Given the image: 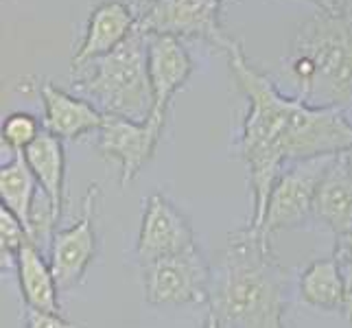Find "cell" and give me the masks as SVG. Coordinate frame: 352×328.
<instances>
[{
    "instance_id": "d6986e66",
    "label": "cell",
    "mask_w": 352,
    "mask_h": 328,
    "mask_svg": "<svg viewBox=\"0 0 352 328\" xmlns=\"http://www.w3.org/2000/svg\"><path fill=\"white\" fill-rule=\"evenodd\" d=\"M42 131H44V123H40L33 114L14 112L3 120L0 136H3V144L11 153H24L40 138Z\"/></svg>"
},
{
    "instance_id": "484cf974",
    "label": "cell",
    "mask_w": 352,
    "mask_h": 328,
    "mask_svg": "<svg viewBox=\"0 0 352 328\" xmlns=\"http://www.w3.org/2000/svg\"><path fill=\"white\" fill-rule=\"evenodd\" d=\"M344 157H346V162H348V166L352 168V147H350L348 151H344Z\"/></svg>"
},
{
    "instance_id": "ffe728a7",
    "label": "cell",
    "mask_w": 352,
    "mask_h": 328,
    "mask_svg": "<svg viewBox=\"0 0 352 328\" xmlns=\"http://www.w3.org/2000/svg\"><path fill=\"white\" fill-rule=\"evenodd\" d=\"M27 243H31L29 230L24 228V223L14 212L7 210L5 206H0V252H3V263L7 259V263L16 265L18 254Z\"/></svg>"
},
{
    "instance_id": "5b68a950",
    "label": "cell",
    "mask_w": 352,
    "mask_h": 328,
    "mask_svg": "<svg viewBox=\"0 0 352 328\" xmlns=\"http://www.w3.org/2000/svg\"><path fill=\"white\" fill-rule=\"evenodd\" d=\"M142 294L151 307L208 305L212 270L199 248L140 265Z\"/></svg>"
},
{
    "instance_id": "3957f363",
    "label": "cell",
    "mask_w": 352,
    "mask_h": 328,
    "mask_svg": "<svg viewBox=\"0 0 352 328\" xmlns=\"http://www.w3.org/2000/svg\"><path fill=\"white\" fill-rule=\"evenodd\" d=\"M285 75L300 101L313 107H352V14L326 11L296 29L285 55Z\"/></svg>"
},
{
    "instance_id": "9a60e30c",
    "label": "cell",
    "mask_w": 352,
    "mask_h": 328,
    "mask_svg": "<svg viewBox=\"0 0 352 328\" xmlns=\"http://www.w3.org/2000/svg\"><path fill=\"white\" fill-rule=\"evenodd\" d=\"M18 285L24 307L59 313V285L48 256L33 243H27L16 259Z\"/></svg>"
},
{
    "instance_id": "4fadbf2b",
    "label": "cell",
    "mask_w": 352,
    "mask_h": 328,
    "mask_svg": "<svg viewBox=\"0 0 352 328\" xmlns=\"http://www.w3.org/2000/svg\"><path fill=\"white\" fill-rule=\"evenodd\" d=\"M44 105V129L62 140H77L99 131L103 114L90 101L57 88L53 81H38Z\"/></svg>"
},
{
    "instance_id": "5bb4252c",
    "label": "cell",
    "mask_w": 352,
    "mask_h": 328,
    "mask_svg": "<svg viewBox=\"0 0 352 328\" xmlns=\"http://www.w3.org/2000/svg\"><path fill=\"white\" fill-rule=\"evenodd\" d=\"M315 217L335 237H344L352 230V168L344 153L335 155L318 186Z\"/></svg>"
},
{
    "instance_id": "44dd1931",
    "label": "cell",
    "mask_w": 352,
    "mask_h": 328,
    "mask_svg": "<svg viewBox=\"0 0 352 328\" xmlns=\"http://www.w3.org/2000/svg\"><path fill=\"white\" fill-rule=\"evenodd\" d=\"M24 328H77V326L62 318L59 313L27 309L24 311Z\"/></svg>"
},
{
    "instance_id": "8fae6325",
    "label": "cell",
    "mask_w": 352,
    "mask_h": 328,
    "mask_svg": "<svg viewBox=\"0 0 352 328\" xmlns=\"http://www.w3.org/2000/svg\"><path fill=\"white\" fill-rule=\"evenodd\" d=\"M149 53V79L153 90V120L164 125L168 105L173 96L184 88L192 72V59L177 38L168 35H147Z\"/></svg>"
},
{
    "instance_id": "277c9868",
    "label": "cell",
    "mask_w": 352,
    "mask_h": 328,
    "mask_svg": "<svg viewBox=\"0 0 352 328\" xmlns=\"http://www.w3.org/2000/svg\"><path fill=\"white\" fill-rule=\"evenodd\" d=\"M149 38L138 29L114 48L79 68H72V88L103 116L147 120L153 109L149 79Z\"/></svg>"
},
{
    "instance_id": "d4e9b609",
    "label": "cell",
    "mask_w": 352,
    "mask_h": 328,
    "mask_svg": "<svg viewBox=\"0 0 352 328\" xmlns=\"http://www.w3.org/2000/svg\"><path fill=\"white\" fill-rule=\"evenodd\" d=\"M335 5H337V9H342V11H348V14H352V0H335Z\"/></svg>"
},
{
    "instance_id": "e0dca14e",
    "label": "cell",
    "mask_w": 352,
    "mask_h": 328,
    "mask_svg": "<svg viewBox=\"0 0 352 328\" xmlns=\"http://www.w3.org/2000/svg\"><path fill=\"white\" fill-rule=\"evenodd\" d=\"M300 298L305 305L320 311H342L344 276L342 263L333 259L313 261L300 274Z\"/></svg>"
},
{
    "instance_id": "9c48e42d",
    "label": "cell",
    "mask_w": 352,
    "mask_h": 328,
    "mask_svg": "<svg viewBox=\"0 0 352 328\" xmlns=\"http://www.w3.org/2000/svg\"><path fill=\"white\" fill-rule=\"evenodd\" d=\"M164 125L153 118L138 120L105 116L103 125L96 131V149L107 160H116L120 166V186L133 182L142 166L151 160V155L160 142Z\"/></svg>"
},
{
    "instance_id": "ac0fdd59",
    "label": "cell",
    "mask_w": 352,
    "mask_h": 328,
    "mask_svg": "<svg viewBox=\"0 0 352 328\" xmlns=\"http://www.w3.org/2000/svg\"><path fill=\"white\" fill-rule=\"evenodd\" d=\"M40 184L29 168L24 153H14L9 162L0 166V201L7 210L14 212L24 228L29 230V217L35 199H38Z\"/></svg>"
},
{
    "instance_id": "ba28073f",
    "label": "cell",
    "mask_w": 352,
    "mask_h": 328,
    "mask_svg": "<svg viewBox=\"0 0 352 328\" xmlns=\"http://www.w3.org/2000/svg\"><path fill=\"white\" fill-rule=\"evenodd\" d=\"M99 195H101L99 184L94 182V184L88 186L86 195L81 199V212L77 217V221L64 230H57L51 241L48 263L53 267L59 291H68L72 287H77L96 256L94 212H96Z\"/></svg>"
},
{
    "instance_id": "8992f818",
    "label": "cell",
    "mask_w": 352,
    "mask_h": 328,
    "mask_svg": "<svg viewBox=\"0 0 352 328\" xmlns=\"http://www.w3.org/2000/svg\"><path fill=\"white\" fill-rule=\"evenodd\" d=\"M333 157H315L283 168L267 199L263 226L258 230L263 239L270 241L274 232L300 228L315 217V195Z\"/></svg>"
},
{
    "instance_id": "7c38bea8",
    "label": "cell",
    "mask_w": 352,
    "mask_h": 328,
    "mask_svg": "<svg viewBox=\"0 0 352 328\" xmlns=\"http://www.w3.org/2000/svg\"><path fill=\"white\" fill-rule=\"evenodd\" d=\"M138 29V14L123 0H105L96 5L88 18L86 35L72 57V68L112 53Z\"/></svg>"
},
{
    "instance_id": "7402d4cb",
    "label": "cell",
    "mask_w": 352,
    "mask_h": 328,
    "mask_svg": "<svg viewBox=\"0 0 352 328\" xmlns=\"http://www.w3.org/2000/svg\"><path fill=\"white\" fill-rule=\"evenodd\" d=\"M342 276H344V298H342V313L352 324V261L342 263Z\"/></svg>"
},
{
    "instance_id": "603a6c76",
    "label": "cell",
    "mask_w": 352,
    "mask_h": 328,
    "mask_svg": "<svg viewBox=\"0 0 352 328\" xmlns=\"http://www.w3.org/2000/svg\"><path fill=\"white\" fill-rule=\"evenodd\" d=\"M335 259L339 263H348L352 261V230L344 237H337V243H335Z\"/></svg>"
},
{
    "instance_id": "52a82bcc",
    "label": "cell",
    "mask_w": 352,
    "mask_h": 328,
    "mask_svg": "<svg viewBox=\"0 0 352 328\" xmlns=\"http://www.w3.org/2000/svg\"><path fill=\"white\" fill-rule=\"evenodd\" d=\"M223 0H149L138 14V31L168 38H199L226 51L232 42L221 22Z\"/></svg>"
},
{
    "instance_id": "cb8c5ba5",
    "label": "cell",
    "mask_w": 352,
    "mask_h": 328,
    "mask_svg": "<svg viewBox=\"0 0 352 328\" xmlns=\"http://www.w3.org/2000/svg\"><path fill=\"white\" fill-rule=\"evenodd\" d=\"M309 3H313L318 9H326V11H333V9H337V5H335V0H309Z\"/></svg>"
},
{
    "instance_id": "2e32d148",
    "label": "cell",
    "mask_w": 352,
    "mask_h": 328,
    "mask_svg": "<svg viewBox=\"0 0 352 328\" xmlns=\"http://www.w3.org/2000/svg\"><path fill=\"white\" fill-rule=\"evenodd\" d=\"M24 160L38 179L44 195L51 199L55 212L62 217L64 208V182H66V153L62 138L53 136L51 131H42L40 138L24 151Z\"/></svg>"
},
{
    "instance_id": "30bf717a",
    "label": "cell",
    "mask_w": 352,
    "mask_h": 328,
    "mask_svg": "<svg viewBox=\"0 0 352 328\" xmlns=\"http://www.w3.org/2000/svg\"><path fill=\"white\" fill-rule=\"evenodd\" d=\"M195 232L186 215L160 193H153L144 201L136 254L140 265L175 256L195 248Z\"/></svg>"
},
{
    "instance_id": "7a4b0ae2",
    "label": "cell",
    "mask_w": 352,
    "mask_h": 328,
    "mask_svg": "<svg viewBox=\"0 0 352 328\" xmlns=\"http://www.w3.org/2000/svg\"><path fill=\"white\" fill-rule=\"evenodd\" d=\"M287 272L250 226L228 234L212 274L210 313L221 328H287Z\"/></svg>"
},
{
    "instance_id": "6da1fadb",
    "label": "cell",
    "mask_w": 352,
    "mask_h": 328,
    "mask_svg": "<svg viewBox=\"0 0 352 328\" xmlns=\"http://www.w3.org/2000/svg\"><path fill=\"white\" fill-rule=\"evenodd\" d=\"M228 66L248 101L241 123L239 157L248 166L252 188L250 228L261 230L267 199L287 164L333 157L352 147V123L344 109L313 107L285 94L250 64L236 40L226 48Z\"/></svg>"
}]
</instances>
